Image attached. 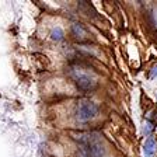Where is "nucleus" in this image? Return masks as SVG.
Masks as SVG:
<instances>
[{
	"instance_id": "obj_1",
	"label": "nucleus",
	"mask_w": 157,
	"mask_h": 157,
	"mask_svg": "<svg viewBox=\"0 0 157 157\" xmlns=\"http://www.w3.org/2000/svg\"><path fill=\"white\" fill-rule=\"evenodd\" d=\"M78 142V150L83 154V157H104L105 156V144L102 137L93 132L78 133L75 137Z\"/></svg>"
},
{
	"instance_id": "obj_2",
	"label": "nucleus",
	"mask_w": 157,
	"mask_h": 157,
	"mask_svg": "<svg viewBox=\"0 0 157 157\" xmlns=\"http://www.w3.org/2000/svg\"><path fill=\"white\" fill-rule=\"evenodd\" d=\"M69 73L80 90L90 91V90H94L97 87V77L91 72H88L87 69H83L80 66H72Z\"/></svg>"
},
{
	"instance_id": "obj_3",
	"label": "nucleus",
	"mask_w": 157,
	"mask_h": 157,
	"mask_svg": "<svg viewBox=\"0 0 157 157\" xmlns=\"http://www.w3.org/2000/svg\"><path fill=\"white\" fill-rule=\"evenodd\" d=\"M98 114V107L93 101L88 100H83V101L77 102L76 107V118L82 122H87Z\"/></svg>"
},
{
	"instance_id": "obj_4",
	"label": "nucleus",
	"mask_w": 157,
	"mask_h": 157,
	"mask_svg": "<svg viewBox=\"0 0 157 157\" xmlns=\"http://www.w3.org/2000/svg\"><path fill=\"white\" fill-rule=\"evenodd\" d=\"M72 34L76 39H80V41H84V39L88 38V33L86 31V28L82 25V24H73Z\"/></svg>"
},
{
	"instance_id": "obj_5",
	"label": "nucleus",
	"mask_w": 157,
	"mask_h": 157,
	"mask_svg": "<svg viewBox=\"0 0 157 157\" xmlns=\"http://www.w3.org/2000/svg\"><path fill=\"white\" fill-rule=\"evenodd\" d=\"M154 151H156V142L153 137H147L146 142L143 144V153L146 157H153Z\"/></svg>"
},
{
	"instance_id": "obj_6",
	"label": "nucleus",
	"mask_w": 157,
	"mask_h": 157,
	"mask_svg": "<svg viewBox=\"0 0 157 157\" xmlns=\"http://www.w3.org/2000/svg\"><path fill=\"white\" fill-rule=\"evenodd\" d=\"M51 36H52L53 39H62L63 38V31H62V28H59V27H56V28H53L52 29V34H51Z\"/></svg>"
},
{
	"instance_id": "obj_7",
	"label": "nucleus",
	"mask_w": 157,
	"mask_h": 157,
	"mask_svg": "<svg viewBox=\"0 0 157 157\" xmlns=\"http://www.w3.org/2000/svg\"><path fill=\"white\" fill-rule=\"evenodd\" d=\"M151 131H153V126H151V124H150V122H144V126H143V133H144V135H149Z\"/></svg>"
},
{
	"instance_id": "obj_8",
	"label": "nucleus",
	"mask_w": 157,
	"mask_h": 157,
	"mask_svg": "<svg viewBox=\"0 0 157 157\" xmlns=\"http://www.w3.org/2000/svg\"><path fill=\"white\" fill-rule=\"evenodd\" d=\"M150 76H151V77H156V76H157V66H154V67H153V72L150 73Z\"/></svg>"
},
{
	"instance_id": "obj_9",
	"label": "nucleus",
	"mask_w": 157,
	"mask_h": 157,
	"mask_svg": "<svg viewBox=\"0 0 157 157\" xmlns=\"http://www.w3.org/2000/svg\"><path fill=\"white\" fill-rule=\"evenodd\" d=\"M156 97H157V91H156Z\"/></svg>"
}]
</instances>
